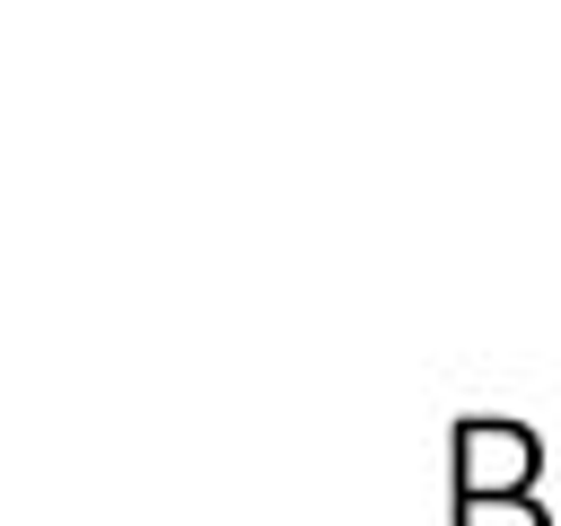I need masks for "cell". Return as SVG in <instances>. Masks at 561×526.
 <instances>
[{"mask_svg":"<svg viewBox=\"0 0 561 526\" xmlns=\"http://www.w3.org/2000/svg\"><path fill=\"white\" fill-rule=\"evenodd\" d=\"M456 500H517V491H535V473H543V438L526 430V421H456Z\"/></svg>","mask_w":561,"mask_h":526,"instance_id":"6da1fadb","label":"cell"},{"mask_svg":"<svg viewBox=\"0 0 561 526\" xmlns=\"http://www.w3.org/2000/svg\"><path fill=\"white\" fill-rule=\"evenodd\" d=\"M456 526H552V508L535 491H517V500H456Z\"/></svg>","mask_w":561,"mask_h":526,"instance_id":"7a4b0ae2","label":"cell"}]
</instances>
